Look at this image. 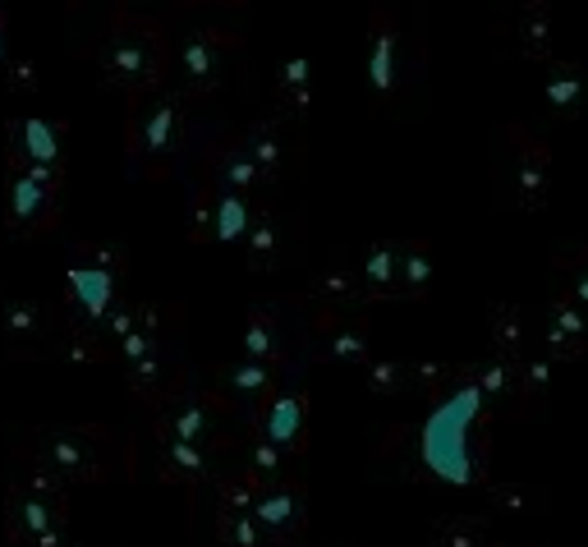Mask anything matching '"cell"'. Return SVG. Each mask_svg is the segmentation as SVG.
<instances>
[{"mask_svg":"<svg viewBox=\"0 0 588 547\" xmlns=\"http://www.w3.org/2000/svg\"><path fill=\"white\" fill-rule=\"evenodd\" d=\"M14 534H19V538H33V543L42 547L51 534H60V525H55V506L42 502V497H33V493L14 497Z\"/></svg>","mask_w":588,"mask_h":547,"instance_id":"obj_9","label":"cell"},{"mask_svg":"<svg viewBox=\"0 0 588 547\" xmlns=\"http://www.w3.org/2000/svg\"><path fill=\"white\" fill-rule=\"evenodd\" d=\"M0 60H6V23H0Z\"/></svg>","mask_w":588,"mask_h":547,"instance_id":"obj_32","label":"cell"},{"mask_svg":"<svg viewBox=\"0 0 588 547\" xmlns=\"http://www.w3.org/2000/svg\"><path fill=\"white\" fill-rule=\"evenodd\" d=\"M42 455L60 474H70V478H97L106 469L87 433H47L42 437Z\"/></svg>","mask_w":588,"mask_h":547,"instance_id":"obj_3","label":"cell"},{"mask_svg":"<svg viewBox=\"0 0 588 547\" xmlns=\"http://www.w3.org/2000/svg\"><path fill=\"white\" fill-rule=\"evenodd\" d=\"M258 179H262V175H258V166L249 162V152L235 147L230 157H226V166H221V189H226V194H239V189H254Z\"/></svg>","mask_w":588,"mask_h":547,"instance_id":"obj_13","label":"cell"},{"mask_svg":"<svg viewBox=\"0 0 588 547\" xmlns=\"http://www.w3.org/2000/svg\"><path fill=\"white\" fill-rule=\"evenodd\" d=\"M276 226H271V217H258V226H254V262L258 267H271L276 262Z\"/></svg>","mask_w":588,"mask_h":547,"instance_id":"obj_19","label":"cell"},{"mask_svg":"<svg viewBox=\"0 0 588 547\" xmlns=\"http://www.w3.org/2000/svg\"><path fill=\"white\" fill-rule=\"evenodd\" d=\"M286 93L295 97V106H303L308 102V60L303 55H295V60H286Z\"/></svg>","mask_w":588,"mask_h":547,"instance_id":"obj_20","label":"cell"},{"mask_svg":"<svg viewBox=\"0 0 588 547\" xmlns=\"http://www.w3.org/2000/svg\"><path fill=\"white\" fill-rule=\"evenodd\" d=\"M368 382H373L378 391H386V386L400 382V369H391V363H378V369H368Z\"/></svg>","mask_w":588,"mask_h":547,"instance_id":"obj_28","label":"cell"},{"mask_svg":"<svg viewBox=\"0 0 588 547\" xmlns=\"http://www.w3.org/2000/svg\"><path fill=\"white\" fill-rule=\"evenodd\" d=\"M331 354H340V359L363 354V337H354V331H340V337L331 341Z\"/></svg>","mask_w":588,"mask_h":547,"instance_id":"obj_27","label":"cell"},{"mask_svg":"<svg viewBox=\"0 0 588 547\" xmlns=\"http://www.w3.org/2000/svg\"><path fill=\"white\" fill-rule=\"evenodd\" d=\"M276 469H281V451L258 442L254 446V478H276Z\"/></svg>","mask_w":588,"mask_h":547,"instance_id":"obj_24","label":"cell"},{"mask_svg":"<svg viewBox=\"0 0 588 547\" xmlns=\"http://www.w3.org/2000/svg\"><path fill=\"white\" fill-rule=\"evenodd\" d=\"M575 93H579V83H575V79H561V83H551V87H547V97H551L556 106L575 102Z\"/></svg>","mask_w":588,"mask_h":547,"instance_id":"obj_29","label":"cell"},{"mask_svg":"<svg viewBox=\"0 0 588 547\" xmlns=\"http://www.w3.org/2000/svg\"><path fill=\"white\" fill-rule=\"evenodd\" d=\"M226 382H230L235 391H244V396H249V391H262V386L271 382V369H267V363H258V359H249V363H235Z\"/></svg>","mask_w":588,"mask_h":547,"instance_id":"obj_16","label":"cell"},{"mask_svg":"<svg viewBox=\"0 0 588 547\" xmlns=\"http://www.w3.org/2000/svg\"><path fill=\"white\" fill-rule=\"evenodd\" d=\"M395 254L391 249H373V254H368V262H363V271H368V281H378V286H386L391 277H395Z\"/></svg>","mask_w":588,"mask_h":547,"instance_id":"obj_22","label":"cell"},{"mask_svg":"<svg viewBox=\"0 0 588 547\" xmlns=\"http://www.w3.org/2000/svg\"><path fill=\"white\" fill-rule=\"evenodd\" d=\"M19 138H23V152L33 157V166H42V171H51V162L60 157V143H55V130L47 125V120H23L19 125Z\"/></svg>","mask_w":588,"mask_h":547,"instance_id":"obj_11","label":"cell"},{"mask_svg":"<svg viewBox=\"0 0 588 547\" xmlns=\"http://www.w3.org/2000/svg\"><path fill=\"white\" fill-rule=\"evenodd\" d=\"M221 534H226L235 547H258V543H262V529H258L254 515H226Z\"/></svg>","mask_w":588,"mask_h":547,"instance_id":"obj_18","label":"cell"},{"mask_svg":"<svg viewBox=\"0 0 588 547\" xmlns=\"http://www.w3.org/2000/svg\"><path fill=\"white\" fill-rule=\"evenodd\" d=\"M70 295L79 299V309L87 318H106L115 303V277L111 267H74L70 271Z\"/></svg>","mask_w":588,"mask_h":547,"instance_id":"obj_5","label":"cell"},{"mask_svg":"<svg viewBox=\"0 0 588 547\" xmlns=\"http://www.w3.org/2000/svg\"><path fill=\"white\" fill-rule=\"evenodd\" d=\"M166 451H171V461H175L184 474H198V469H203V451H198V446L175 442V437H171V446H166Z\"/></svg>","mask_w":588,"mask_h":547,"instance_id":"obj_23","label":"cell"},{"mask_svg":"<svg viewBox=\"0 0 588 547\" xmlns=\"http://www.w3.org/2000/svg\"><path fill=\"white\" fill-rule=\"evenodd\" d=\"M14 87H19V93H23V87H33V65H28V60L14 65Z\"/></svg>","mask_w":588,"mask_h":547,"instance_id":"obj_31","label":"cell"},{"mask_svg":"<svg viewBox=\"0 0 588 547\" xmlns=\"http://www.w3.org/2000/svg\"><path fill=\"white\" fill-rule=\"evenodd\" d=\"M368 79H373L378 93H386V87H391V79H395V42H391V33H382V38L373 42V60H368Z\"/></svg>","mask_w":588,"mask_h":547,"instance_id":"obj_15","label":"cell"},{"mask_svg":"<svg viewBox=\"0 0 588 547\" xmlns=\"http://www.w3.org/2000/svg\"><path fill=\"white\" fill-rule=\"evenodd\" d=\"M6 327H10V337H33L38 331V303H14V309L6 313Z\"/></svg>","mask_w":588,"mask_h":547,"instance_id":"obj_21","label":"cell"},{"mask_svg":"<svg viewBox=\"0 0 588 547\" xmlns=\"http://www.w3.org/2000/svg\"><path fill=\"white\" fill-rule=\"evenodd\" d=\"M51 194H55V179L51 171L33 166V171H23L14 179V189H10V217L19 226H38L47 217V207H51Z\"/></svg>","mask_w":588,"mask_h":547,"instance_id":"obj_4","label":"cell"},{"mask_svg":"<svg viewBox=\"0 0 588 547\" xmlns=\"http://www.w3.org/2000/svg\"><path fill=\"white\" fill-rule=\"evenodd\" d=\"M575 295H579V299H588V277L579 281V290H575Z\"/></svg>","mask_w":588,"mask_h":547,"instance_id":"obj_33","label":"cell"},{"mask_svg":"<svg viewBox=\"0 0 588 547\" xmlns=\"http://www.w3.org/2000/svg\"><path fill=\"white\" fill-rule=\"evenodd\" d=\"M184 79L194 87H212L221 79V38L216 33H194L184 42Z\"/></svg>","mask_w":588,"mask_h":547,"instance_id":"obj_8","label":"cell"},{"mask_svg":"<svg viewBox=\"0 0 588 547\" xmlns=\"http://www.w3.org/2000/svg\"><path fill=\"white\" fill-rule=\"evenodd\" d=\"M203 429H207V410H203L198 401H189V405H184V410L175 414V442H189V446H198Z\"/></svg>","mask_w":588,"mask_h":547,"instance_id":"obj_17","label":"cell"},{"mask_svg":"<svg viewBox=\"0 0 588 547\" xmlns=\"http://www.w3.org/2000/svg\"><path fill=\"white\" fill-rule=\"evenodd\" d=\"M427 271H432V267H427V258H419V254H414V258H405V277H410L414 286H419V281H427Z\"/></svg>","mask_w":588,"mask_h":547,"instance_id":"obj_30","label":"cell"},{"mask_svg":"<svg viewBox=\"0 0 588 547\" xmlns=\"http://www.w3.org/2000/svg\"><path fill=\"white\" fill-rule=\"evenodd\" d=\"M175 134V102H157L143 120V152H166Z\"/></svg>","mask_w":588,"mask_h":547,"instance_id":"obj_12","label":"cell"},{"mask_svg":"<svg viewBox=\"0 0 588 547\" xmlns=\"http://www.w3.org/2000/svg\"><path fill=\"white\" fill-rule=\"evenodd\" d=\"M120 350H125V359H130V363L147 359V354H152V331H147V327H134V331H130V337H125V341H120Z\"/></svg>","mask_w":588,"mask_h":547,"instance_id":"obj_26","label":"cell"},{"mask_svg":"<svg viewBox=\"0 0 588 547\" xmlns=\"http://www.w3.org/2000/svg\"><path fill=\"white\" fill-rule=\"evenodd\" d=\"M249 226H254V217H249L244 194H221V198H216V207H212V235L216 239H239Z\"/></svg>","mask_w":588,"mask_h":547,"instance_id":"obj_10","label":"cell"},{"mask_svg":"<svg viewBox=\"0 0 588 547\" xmlns=\"http://www.w3.org/2000/svg\"><path fill=\"white\" fill-rule=\"evenodd\" d=\"M244 152H249V162L258 166V175H271L276 166H281V143H276V134L271 130H258V134H249V143H244Z\"/></svg>","mask_w":588,"mask_h":547,"instance_id":"obj_14","label":"cell"},{"mask_svg":"<svg viewBox=\"0 0 588 547\" xmlns=\"http://www.w3.org/2000/svg\"><path fill=\"white\" fill-rule=\"evenodd\" d=\"M244 345H249V354H254V359L262 363V359L271 354V345H276L271 327H267V322H254V327H249V337H244Z\"/></svg>","mask_w":588,"mask_h":547,"instance_id":"obj_25","label":"cell"},{"mask_svg":"<svg viewBox=\"0 0 588 547\" xmlns=\"http://www.w3.org/2000/svg\"><path fill=\"white\" fill-rule=\"evenodd\" d=\"M102 70L115 87H152L162 74V42L147 28H125L102 42Z\"/></svg>","mask_w":588,"mask_h":547,"instance_id":"obj_2","label":"cell"},{"mask_svg":"<svg viewBox=\"0 0 588 547\" xmlns=\"http://www.w3.org/2000/svg\"><path fill=\"white\" fill-rule=\"evenodd\" d=\"M483 414V386L470 382L451 391V396L423 419V433H419V455L423 465L437 474L451 488H470L474 483V423Z\"/></svg>","mask_w":588,"mask_h":547,"instance_id":"obj_1","label":"cell"},{"mask_svg":"<svg viewBox=\"0 0 588 547\" xmlns=\"http://www.w3.org/2000/svg\"><path fill=\"white\" fill-rule=\"evenodd\" d=\"M254 520L258 529H271V534H290L303 525V497L295 488H271V493H258L254 502Z\"/></svg>","mask_w":588,"mask_h":547,"instance_id":"obj_6","label":"cell"},{"mask_svg":"<svg viewBox=\"0 0 588 547\" xmlns=\"http://www.w3.org/2000/svg\"><path fill=\"white\" fill-rule=\"evenodd\" d=\"M262 442L276 451H299V442H303V401L299 396H281L267 410Z\"/></svg>","mask_w":588,"mask_h":547,"instance_id":"obj_7","label":"cell"}]
</instances>
